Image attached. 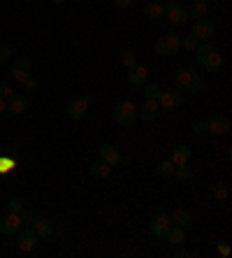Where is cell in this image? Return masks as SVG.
Instances as JSON below:
<instances>
[{
	"instance_id": "6da1fadb",
	"label": "cell",
	"mask_w": 232,
	"mask_h": 258,
	"mask_svg": "<svg viewBox=\"0 0 232 258\" xmlns=\"http://www.w3.org/2000/svg\"><path fill=\"white\" fill-rule=\"evenodd\" d=\"M174 84H177L179 91H184V93H202V89H204V82L200 77V72L191 66L179 68L177 75H174Z\"/></svg>"
},
{
	"instance_id": "7a4b0ae2",
	"label": "cell",
	"mask_w": 232,
	"mask_h": 258,
	"mask_svg": "<svg viewBox=\"0 0 232 258\" xmlns=\"http://www.w3.org/2000/svg\"><path fill=\"white\" fill-rule=\"evenodd\" d=\"M114 121L123 128H130L132 123L137 121V107L132 105L130 100H123L114 107Z\"/></svg>"
},
{
	"instance_id": "3957f363",
	"label": "cell",
	"mask_w": 232,
	"mask_h": 258,
	"mask_svg": "<svg viewBox=\"0 0 232 258\" xmlns=\"http://www.w3.org/2000/svg\"><path fill=\"white\" fill-rule=\"evenodd\" d=\"M181 49V37L174 35V33H167V35L158 37V42H156V54L158 56H174Z\"/></svg>"
},
{
	"instance_id": "277c9868",
	"label": "cell",
	"mask_w": 232,
	"mask_h": 258,
	"mask_svg": "<svg viewBox=\"0 0 232 258\" xmlns=\"http://www.w3.org/2000/svg\"><path fill=\"white\" fill-rule=\"evenodd\" d=\"M163 10H165V14H167V21L172 26H181V24H186L188 21V10L186 7H181L179 3H167V5H163Z\"/></svg>"
},
{
	"instance_id": "5b68a950",
	"label": "cell",
	"mask_w": 232,
	"mask_h": 258,
	"mask_svg": "<svg viewBox=\"0 0 232 258\" xmlns=\"http://www.w3.org/2000/svg\"><path fill=\"white\" fill-rule=\"evenodd\" d=\"M158 105H161V109H167V112L179 109V107H181V91H179V89L161 91V96H158Z\"/></svg>"
},
{
	"instance_id": "8992f818",
	"label": "cell",
	"mask_w": 232,
	"mask_h": 258,
	"mask_svg": "<svg viewBox=\"0 0 232 258\" xmlns=\"http://www.w3.org/2000/svg\"><path fill=\"white\" fill-rule=\"evenodd\" d=\"M214 33H216V26L211 24L209 19H195L191 35L195 37L197 42H204V40H209V37H214Z\"/></svg>"
},
{
	"instance_id": "52a82bcc",
	"label": "cell",
	"mask_w": 232,
	"mask_h": 258,
	"mask_svg": "<svg viewBox=\"0 0 232 258\" xmlns=\"http://www.w3.org/2000/svg\"><path fill=\"white\" fill-rule=\"evenodd\" d=\"M12 79L14 82H19V84H24L26 79L30 77V58H26V56H19V58L12 60Z\"/></svg>"
},
{
	"instance_id": "ba28073f",
	"label": "cell",
	"mask_w": 232,
	"mask_h": 258,
	"mask_svg": "<svg viewBox=\"0 0 232 258\" xmlns=\"http://www.w3.org/2000/svg\"><path fill=\"white\" fill-rule=\"evenodd\" d=\"M28 109H30L28 96H19V93H12V96L7 98V112H10V114L21 116V114H26Z\"/></svg>"
},
{
	"instance_id": "9c48e42d",
	"label": "cell",
	"mask_w": 232,
	"mask_h": 258,
	"mask_svg": "<svg viewBox=\"0 0 232 258\" xmlns=\"http://www.w3.org/2000/svg\"><path fill=\"white\" fill-rule=\"evenodd\" d=\"M158 114H161V105H158V100L144 98V102L137 107V119H142V121H156Z\"/></svg>"
},
{
	"instance_id": "30bf717a",
	"label": "cell",
	"mask_w": 232,
	"mask_h": 258,
	"mask_svg": "<svg viewBox=\"0 0 232 258\" xmlns=\"http://www.w3.org/2000/svg\"><path fill=\"white\" fill-rule=\"evenodd\" d=\"M230 131V119L225 114H214L211 119H207V133L209 135H225Z\"/></svg>"
},
{
	"instance_id": "8fae6325",
	"label": "cell",
	"mask_w": 232,
	"mask_h": 258,
	"mask_svg": "<svg viewBox=\"0 0 232 258\" xmlns=\"http://www.w3.org/2000/svg\"><path fill=\"white\" fill-rule=\"evenodd\" d=\"M195 60L207 72H218L220 66H223V56L218 54V49H214V51H209V54H204V56H195Z\"/></svg>"
},
{
	"instance_id": "7c38bea8",
	"label": "cell",
	"mask_w": 232,
	"mask_h": 258,
	"mask_svg": "<svg viewBox=\"0 0 232 258\" xmlns=\"http://www.w3.org/2000/svg\"><path fill=\"white\" fill-rule=\"evenodd\" d=\"M86 114H89V102L84 100V98H72L67 102V116L72 121H82Z\"/></svg>"
},
{
	"instance_id": "4fadbf2b",
	"label": "cell",
	"mask_w": 232,
	"mask_h": 258,
	"mask_svg": "<svg viewBox=\"0 0 232 258\" xmlns=\"http://www.w3.org/2000/svg\"><path fill=\"white\" fill-rule=\"evenodd\" d=\"M17 246H19V251H24V253H28V251H33L37 246V235L33 233V230H19L17 233Z\"/></svg>"
},
{
	"instance_id": "5bb4252c",
	"label": "cell",
	"mask_w": 232,
	"mask_h": 258,
	"mask_svg": "<svg viewBox=\"0 0 232 258\" xmlns=\"http://www.w3.org/2000/svg\"><path fill=\"white\" fill-rule=\"evenodd\" d=\"M21 226H24V223H21V216L12 214V212H10L5 219H0V233L3 235H17L19 230H21Z\"/></svg>"
},
{
	"instance_id": "9a60e30c",
	"label": "cell",
	"mask_w": 232,
	"mask_h": 258,
	"mask_svg": "<svg viewBox=\"0 0 232 258\" xmlns=\"http://www.w3.org/2000/svg\"><path fill=\"white\" fill-rule=\"evenodd\" d=\"M170 226H172L170 216H167V214H158V216H153V219H151L149 230H151V235H153V237H163V235L167 233V228H170Z\"/></svg>"
},
{
	"instance_id": "2e32d148",
	"label": "cell",
	"mask_w": 232,
	"mask_h": 258,
	"mask_svg": "<svg viewBox=\"0 0 232 258\" xmlns=\"http://www.w3.org/2000/svg\"><path fill=\"white\" fill-rule=\"evenodd\" d=\"M98 151H100V161L107 163V165H112V168L121 163V151L116 149L114 144H102Z\"/></svg>"
},
{
	"instance_id": "e0dca14e",
	"label": "cell",
	"mask_w": 232,
	"mask_h": 258,
	"mask_svg": "<svg viewBox=\"0 0 232 258\" xmlns=\"http://www.w3.org/2000/svg\"><path fill=\"white\" fill-rule=\"evenodd\" d=\"M128 84L130 86H144V82H146V68L144 66H132V68H128Z\"/></svg>"
},
{
	"instance_id": "ac0fdd59",
	"label": "cell",
	"mask_w": 232,
	"mask_h": 258,
	"mask_svg": "<svg viewBox=\"0 0 232 258\" xmlns=\"http://www.w3.org/2000/svg\"><path fill=\"white\" fill-rule=\"evenodd\" d=\"M30 230L37 235V240H44V237H49V235H51L54 226H51V221H49V219H33Z\"/></svg>"
},
{
	"instance_id": "d6986e66",
	"label": "cell",
	"mask_w": 232,
	"mask_h": 258,
	"mask_svg": "<svg viewBox=\"0 0 232 258\" xmlns=\"http://www.w3.org/2000/svg\"><path fill=\"white\" fill-rule=\"evenodd\" d=\"M170 244H174V246H179V244H184L186 242V228H181V226H177V223H172L170 228H167V233L163 235Z\"/></svg>"
},
{
	"instance_id": "ffe728a7",
	"label": "cell",
	"mask_w": 232,
	"mask_h": 258,
	"mask_svg": "<svg viewBox=\"0 0 232 258\" xmlns=\"http://www.w3.org/2000/svg\"><path fill=\"white\" fill-rule=\"evenodd\" d=\"M193 156V151L191 147H186V144H179V147H174L172 149V158L170 161L174 163V165H184V163H188Z\"/></svg>"
},
{
	"instance_id": "44dd1931",
	"label": "cell",
	"mask_w": 232,
	"mask_h": 258,
	"mask_svg": "<svg viewBox=\"0 0 232 258\" xmlns=\"http://www.w3.org/2000/svg\"><path fill=\"white\" fill-rule=\"evenodd\" d=\"M89 174L93 177V179H107L109 174H112V165L98 161V163H93V165L89 168Z\"/></svg>"
},
{
	"instance_id": "7402d4cb",
	"label": "cell",
	"mask_w": 232,
	"mask_h": 258,
	"mask_svg": "<svg viewBox=\"0 0 232 258\" xmlns=\"http://www.w3.org/2000/svg\"><path fill=\"white\" fill-rule=\"evenodd\" d=\"M163 14H165V10H163L161 3H153V0H151V3L144 5V17L149 19V21H161Z\"/></svg>"
},
{
	"instance_id": "603a6c76",
	"label": "cell",
	"mask_w": 232,
	"mask_h": 258,
	"mask_svg": "<svg viewBox=\"0 0 232 258\" xmlns=\"http://www.w3.org/2000/svg\"><path fill=\"white\" fill-rule=\"evenodd\" d=\"M170 221L177 223V226H181V228H188V226H191V221H193V216H191V212H188V210H181V207H179V210L170 216Z\"/></svg>"
},
{
	"instance_id": "cb8c5ba5",
	"label": "cell",
	"mask_w": 232,
	"mask_h": 258,
	"mask_svg": "<svg viewBox=\"0 0 232 258\" xmlns=\"http://www.w3.org/2000/svg\"><path fill=\"white\" fill-rule=\"evenodd\" d=\"M209 12V5L204 3V0H195L191 5V10H188V17L191 19H204Z\"/></svg>"
},
{
	"instance_id": "d4e9b609",
	"label": "cell",
	"mask_w": 232,
	"mask_h": 258,
	"mask_svg": "<svg viewBox=\"0 0 232 258\" xmlns=\"http://www.w3.org/2000/svg\"><path fill=\"white\" fill-rule=\"evenodd\" d=\"M174 177L177 179H181V181H188L193 177V172H191V168H188V163H184V165H174Z\"/></svg>"
},
{
	"instance_id": "484cf974",
	"label": "cell",
	"mask_w": 232,
	"mask_h": 258,
	"mask_svg": "<svg viewBox=\"0 0 232 258\" xmlns=\"http://www.w3.org/2000/svg\"><path fill=\"white\" fill-rule=\"evenodd\" d=\"M158 174L161 177H172V172H174V163L172 161H163V163H158Z\"/></svg>"
},
{
	"instance_id": "4316f807",
	"label": "cell",
	"mask_w": 232,
	"mask_h": 258,
	"mask_svg": "<svg viewBox=\"0 0 232 258\" xmlns=\"http://www.w3.org/2000/svg\"><path fill=\"white\" fill-rule=\"evenodd\" d=\"M158 96H161V89H158L156 84L144 86V98H149V100H158Z\"/></svg>"
},
{
	"instance_id": "83f0119b",
	"label": "cell",
	"mask_w": 232,
	"mask_h": 258,
	"mask_svg": "<svg viewBox=\"0 0 232 258\" xmlns=\"http://www.w3.org/2000/svg\"><path fill=\"white\" fill-rule=\"evenodd\" d=\"M12 56H14V51L10 44H0V63H10Z\"/></svg>"
},
{
	"instance_id": "f1b7e54d",
	"label": "cell",
	"mask_w": 232,
	"mask_h": 258,
	"mask_svg": "<svg viewBox=\"0 0 232 258\" xmlns=\"http://www.w3.org/2000/svg\"><path fill=\"white\" fill-rule=\"evenodd\" d=\"M211 193H214L216 200H227V186H225V184H214Z\"/></svg>"
},
{
	"instance_id": "f546056e",
	"label": "cell",
	"mask_w": 232,
	"mask_h": 258,
	"mask_svg": "<svg viewBox=\"0 0 232 258\" xmlns=\"http://www.w3.org/2000/svg\"><path fill=\"white\" fill-rule=\"evenodd\" d=\"M121 63H123L125 68H132V66H137V56L132 54V51H123V54H121Z\"/></svg>"
},
{
	"instance_id": "4dcf8cb0",
	"label": "cell",
	"mask_w": 232,
	"mask_h": 258,
	"mask_svg": "<svg viewBox=\"0 0 232 258\" xmlns=\"http://www.w3.org/2000/svg\"><path fill=\"white\" fill-rule=\"evenodd\" d=\"M14 168H17V158L0 156V172H5V170H14Z\"/></svg>"
},
{
	"instance_id": "1f68e13d",
	"label": "cell",
	"mask_w": 232,
	"mask_h": 258,
	"mask_svg": "<svg viewBox=\"0 0 232 258\" xmlns=\"http://www.w3.org/2000/svg\"><path fill=\"white\" fill-rule=\"evenodd\" d=\"M197 44H200V42H197L193 35H188V37H184V40H181V47H184L186 51H195Z\"/></svg>"
},
{
	"instance_id": "d6a6232c",
	"label": "cell",
	"mask_w": 232,
	"mask_h": 258,
	"mask_svg": "<svg viewBox=\"0 0 232 258\" xmlns=\"http://www.w3.org/2000/svg\"><path fill=\"white\" fill-rule=\"evenodd\" d=\"M193 133H195V135L207 133V119H195L193 121Z\"/></svg>"
},
{
	"instance_id": "836d02e7",
	"label": "cell",
	"mask_w": 232,
	"mask_h": 258,
	"mask_svg": "<svg viewBox=\"0 0 232 258\" xmlns=\"http://www.w3.org/2000/svg\"><path fill=\"white\" fill-rule=\"evenodd\" d=\"M21 210H24V205H21V200L12 198L10 203H7V212H12V214H19Z\"/></svg>"
},
{
	"instance_id": "e575fe53",
	"label": "cell",
	"mask_w": 232,
	"mask_h": 258,
	"mask_svg": "<svg viewBox=\"0 0 232 258\" xmlns=\"http://www.w3.org/2000/svg\"><path fill=\"white\" fill-rule=\"evenodd\" d=\"M12 93H14V91H12V84H10V82H0V98H5V100H7Z\"/></svg>"
},
{
	"instance_id": "d590c367",
	"label": "cell",
	"mask_w": 232,
	"mask_h": 258,
	"mask_svg": "<svg viewBox=\"0 0 232 258\" xmlns=\"http://www.w3.org/2000/svg\"><path fill=\"white\" fill-rule=\"evenodd\" d=\"M214 44L211 42H204V44H197V49H195V56H204V54H209V51H214Z\"/></svg>"
},
{
	"instance_id": "8d00e7d4",
	"label": "cell",
	"mask_w": 232,
	"mask_h": 258,
	"mask_svg": "<svg viewBox=\"0 0 232 258\" xmlns=\"http://www.w3.org/2000/svg\"><path fill=\"white\" fill-rule=\"evenodd\" d=\"M35 91H37V82L33 77H28L24 82V93H35Z\"/></svg>"
},
{
	"instance_id": "74e56055",
	"label": "cell",
	"mask_w": 232,
	"mask_h": 258,
	"mask_svg": "<svg viewBox=\"0 0 232 258\" xmlns=\"http://www.w3.org/2000/svg\"><path fill=\"white\" fill-rule=\"evenodd\" d=\"M174 258H191L193 253L188 251V249H184V246H179V249H174V253H172Z\"/></svg>"
},
{
	"instance_id": "f35d334b",
	"label": "cell",
	"mask_w": 232,
	"mask_h": 258,
	"mask_svg": "<svg viewBox=\"0 0 232 258\" xmlns=\"http://www.w3.org/2000/svg\"><path fill=\"white\" fill-rule=\"evenodd\" d=\"M218 253L223 258H227L230 256V244H227V242H218Z\"/></svg>"
},
{
	"instance_id": "ab89813d",
	"label": "cell",
	"mask_w": 232,
	"mask_h": 258,
	"mask_svg": "<svg viewBox=\"0 0 232 258\" xmlns=\"http://www.w3.org/2000/svg\"><path fill=\"white\" fill-rule=\"evenodd\" d=\"M19 216H21V223H33V219H35V216H33V212H19Z\"/></svg>"
},
{
	"instance_id": "60d3db41",
	"label": "cell",
	"mask_w": 232,
	"mask_h": 258,
	"mask_svg": "<svg viewBox=\"0 0 232 258\" xmlns=\"http://www.w3.org/2000/svg\"><path fill=\"white\" fill-rule=\"evenodd\" d=\"M135 0H114V5L116 7H121V10H125V7H130Z\"/></svg>"
},
{
	"instance_id": "b9f144b4",
	"label": "cell",
	"mask_w": 232,
	"mask_h": 258,
	"mask_svg": "<svg viewBox=\"0 0 232 258\" xmlns=\"http://www.w3.org/2000/svg\"><path fill=\"white\" fill-rule=\"evenodd\" d=\"M3 112H7V100L5 98H0V114H3Z\"/></svg>"
},
{
	"instance_id": "7bdbcfd3",
	"label": "cell",
	"mask_w": 232,
	"mask_h": 258,
	"mask_svg": "<svg viewBox=\"0 0 232 258\" xmlns=\"http://www.w3.org/2000/svg\"><path fill=\"white\" fill-rule=\"evenodd\" d=\"M84 100H86V102H89V105H91V102L96 100V96H93V93H86V96H84Z\"/></svg>"
},
{
	"instance_id": "ee69618b",
	"label": "cell",
	"mask_w": 232,
	"mask_h": 258,
	"mask_svg": "<svg viewBox=\"0 0 232 258\" xmlns=\"http://www.w3.org/2000/svg\"><path fill=\"white\" fill-rule=\"evenodd\" d=\"M65 0H51V5H63Z\"/></svg>"
},
{
	"instance_id": "f6af8a7d",
	"label": "cell",
	"mask_w": 232,
	"mask_h": 258,
	"mask_svg": "<svg viewBox=\"0 0 232 258\" xmlns=\"http://www.w3.org/2000/svg\"><path fill=\"white\" fill-rule=\"evenodd\" d=\"M72 3H84V0H72Z\"/></svg>"
},
{
	"instance_id": "bcb514c9",
	"label": "cell",
	"mask_w": 232,
	"mask_h": 258,
	"mask_svg": "<svg viewBox=\"0 0 232 258\" xmlns=\"http://www.w3.org/2000/svg\"><path fill=\"white\" fill-rule=\"evenodd\" d=\"M216 3H218V0H216Z\"/></svg>"
}]
</instances>
